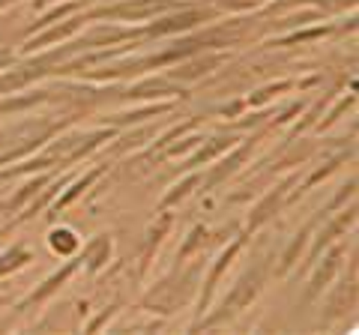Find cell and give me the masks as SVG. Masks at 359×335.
Listing matches in <instances>:
<instances>
[{"mask_svg": "<svg viewBox=\"0 0 359 335\" xmlns=\"http://www.w3.org/2000/svg\"><path fill=\"white\" fill-rule=\"evenodd\" d=\"M204 258H195V264H180L168 273L162 282H156L147 294L141 296V308L159 317H171L186 306H192L201 287V273H204Z\"/></svg>", "mask_w": 359, "mask_h": 335, "instance_id": "cell-1", "label": "cell"}, {"mask_svg": "<svg viewBox=\"0 0 359 335\" xmlns=\"http://www.w3.org/2000/svg\"><path fill=\"white\" fill-rule=\"evenodd\" d=\"M269 275H273V258H257L252 266H245V270L240 273V278L233 282V287L228 290V296L219 303V308L204 311V315L192 323V332L222 327V323H228L237 315H243L245 308H252V303L261 296V290H264Z\"/></svg>", "mask_w": 359, "mask_h": 335, "instance_id": "cell-2", "label": "cell"}, {"mask_svg": "<svg viewBox=\"0 0 359 335\" xmlns=\"http://www.w3.org/2000/svg\"><path fill=\"white\" fill-rule=\"evenodd\" d=\"M222 13L216 6L210 4V0H186L183 6H174L168 9V13L156 15L150 21H144L141 30H144V39H168V36H180V33H189L195 27H204L210 21H216Z\"/></svg>", "mask_w": 359, "mask_h": 335, "instance_id": "cell-3", "label": "cell"}, {"mask_svg": "<svg viewBox=\"0 0 359 335\" xmlns=\"http://www.w3.org/2000/svg\"><path fill=\"white\" fill-rule=\"evenodd\" d=\"M266 132H269V129H261V126H257V132H252V135L240 138L231 150H224V153L219 156V162H216V165H210L207 171L201 174V183H198L201 192H212V189H219V186L228 183L231 177H237V174L243 171V165L252 159L255 147L261 144V138L266 135Z\"/></svg>", "mask_w": 359, "mask_h": 335, "instance_id": "cell-4", "label": "cell"}, {"mask_svg": "<svg viewBox=\"0 0 359 335\" xmlns=\"http://www.w3.org/2000/svg\"><path fill=\"white\" fill-rule=\"evenodd\" d=\"M356 213H359L356 200H351L347 207L335 210V213H330L327 219H323L320 225L314 228L311 240H309V249H306V254H302V264H297V270L299 273H309V266L320 258V252H327L335 240L347 237V231H353V225H356Z\"/></svg>", "mask_w": 359, "mask_h": 335, "instance_id": "cell-5", "label": "cell"}, {"mask_svg": "<svg viewBox=\"0 0 359 335\" xmlns=\"http://www.w3.org/2000/svg\"><path fill=\"white\" fill-rule=\"evenodd\" d=\"M186 0H117V4H105V6H87L81 9L84 21L102 18V21H150L156 15L168 13L174 6H183Z\"/></svg>", "mask_w": 359, "mask_h": 335, "instance_id": "cell-6", "label": "cell"}, {"mask_svg": "<svg viewBox=\"0 0 359 335\" xmlns=\"http://www.w3.org/2000/svg\"><path fill=\"white\" fill-rule=\"evenodd\" d=\"M320 254H323V261L318 258V261L309 266L311 275H309V285H306V290H302V296H299V306H311L314 299H320L323 294H327V287L335 282V275L341 273L347 245H344L341 240H335L330 249H327V252H320Z\"/></svg>", "mask_w": 359, "mask_h": 335, "instance_id": "cell-7", "label": "cell"}, {"mask_svg": "<svg viewBox=\"0 0 359 335\" xmlns=\"http://www.w3.org/2000/svg\"><path fill=\"white\" fill-rule=\"evenodd\" d=\"M117 99L126 102H165V99H189L186 87L171 81L168 75H138V81L120 87Z\"/></svg>", "mask_w": 359, "mask_h": 335, "instance_id": "cell-8", "label": "cell"}, {"mask_svg": "<svg viewBox=\"0 0 359 335\" xmlns=\"http://www.w3.org/2000/svg\"><path fill=\"white\" fill-rule=\"evenodd\" d=\"M245 242H249V237H245L243 231H237V233H233V240L224 242V249L216 254V261L210 264L204 285L198 287V296H195V299H198V317L212 306V296H216V287H219V282H222V275L228 273V266L240 258V252L245 249Z\"/></svg>", "mask_w": 359, "mask_h": 335, "instance_id": "cell-9", "label": "cell"}, {"mask_svg": "<svg viewBox=\"0 0 359 335\" xmlns=\"http://www.w3.org/2000/svg\"><path fill=\"white\" fill-rule=\"evenodd\" d=\"M299 180V174H287L282 183L278 186H273L269 192L257 200V204L249 210V219H245V228H243V233L245 237H252V233H257L264 225H269L278 213L285 210V204H287V195H290V189H294V183Z\"/></svg>", "mask_w": 359, "mask_h": 335, "instance_id": "cell-10", "label": "cell"}, {"mask_svg": "<svg viewBox=\"0 0 359 335\" xmlns=\"http://www.w3.org/2000/svg\"><path fill=\"white\" fill-rule=\"evenodd\" d=\"M330 296H327V303H323V311H320V327H332L335 320H341L347 317L351 311L356 308V299H359V287H356V254H353V261H351V275L341 278L339 285H330Z\"/></svg>", "mask_w": 359, "mask_h": 335, "instance_id": "cell-11", "label": "cell"}, {"mask_svg": "<svg viewBox=\"0 0 359 335\" xmlns=\"http://www.w3.org/2000/svg\"><path fill=\"white\" fill-rule=\"evenodd\" d=\"M78 270H81V261H78V254H75V258H66V264L60 266V270H54L42 285H36L33 294H27L25 299H21V303L15 306V315H27V311H33V308H42L54 294H60V290L72 282V275Z\"/></svg>", "mask_w": 359, "mask_h": 335, "instance_id": "cell-12", "label": "cell"}, {"mask_svg": "<svg viewBox=\"0 0 359 335\" xmlns=\"http://www.w3.org/2000/svg\"><path fill=\"white\" fill-rule=\"evenodd\" d=\"M84 27H87V21H84L81 13H75V15L63 18V21H54V25L30 33L27 42L21 46V54H36V51H45V48H54V46H60V42L78 36Z\"/></svg>", "mask_w": 359, "mask_h": 335, "instance_id": "cell-13", "label": "cell"}, {"mask_svg": "<svg viewBox=\"0 0 359 335\" xmlns=\"http://www.w3.org/2000/svg\"><path fill=\"white\" fill-rule=\"evenodd\" d=\"M222 63H228V54H222V51H198L192 54V57H183V60H177L174 66H168V78L177 84H195L201 81L204 75L210 72H216Z\"/></svg>", "mask_w": 359, "mask_h": 335, "instance_id": "cell-14", "label": "cell"}, {"mask_svg": "<svg viewBox=\"0 0 359 335\" xmlns=\"http://www.w3.org/2000/svg\"><path fill=\"white\" fill-rule=\"evenodd\" d=\"M323 219H327V213H323V207H320V210H318V216L309 219L306 225H302V228L294 233V240L285 245V252L278 254V264L273 266V275H276V278H285V275H290V273L297 270V264L302 261V254H306V249H309V240H311L314 228H318Z\"/></svg>", "mask_w": 359, "mask_h": 335, "instance_id": "cell-15", "label": "cell"}, {"mask_svg": "<svg viewBox=\"0 0 359 335\" xmlns=\"http://www.w3.org/2000/svg\"><path fill=\"white\" fill-rule=\"evenodd\" d=\"M108 168H111V162L105 159V162H99L96 168H90V171H84L81 177H72V180H69V183H66V186H63V192H60V198H57V200H54V204H51V213H48V221H54V219H57V216L63 213V210H69V207L75 204V200H78V198H81V195L87 192V189H90V186H96L99 180H102V177L108 174Z\"/></svg>", "mask_w": 359, "mask_h": 335, "instance_id": "cell-16", "label": "cell"}, {"mask_svg": "<svg viewBox=\"0 0 359 335\" xmlns=\"http://www.w3.org/2000/svg\"><path fill=\"white\" fill-rule=\"evenodd\" d=\"M314 150H318V144L314 141H309V138H287L285 141V150L276 156V165L269 168V171H264L261 177H257L255 183H266V180H273L276 174H282V171H294V168H299V165H306L311 156H314Z\"/></svg>", "mask_w": 359, "mask_h": 335, "instance_id": "cell-17", "label": "cell"}, {"mask_svg": "<svg viewBox=\"0 0 359 335\" xmlns=\"http://www.w3.org/2000/svg\"><path fill=\"white\" fill-rule=\"evenodd\" d=\"M237 141H240V135H233V132H222V135L204 138V141H201L198 147L192 150V156H186V162L180 165V171H195V168H201V165L216 162L219 156H222L224 150H231Z\"/></svg>", "mask_w": 359, "mask_h": 335, "instance_id": "cell-18", "label": "cell"}, {"mask_svg": "<svg viewBox=\"0 0 359 335\" xmlns=\"http://www.w3.org/2000/svg\"><path fill=\"white\" fill-rule=\"evenodd\" d=\"M111 252H114V237H111L108 231L96 233L93 240H90L87 245H81L78 249V261H81V270L87 275H96L99 270H105L108 261H111Z\"/></svg>", "mask_w": 359, "mask_h": 335, "instance_id": "cell-19", "label": "cell"}, {"mask_svg": "<svg viewBox=\"0 0 359 335\" xmlns=\"http://www.w3.org/2000/svg\"><path fill=\"white\" fill-rule=\"evenodd\" d=\"M177 108V99H165V102H144L141 108L135 111H117V114H108V117H99L102 126H111V129H123V126H135V123H144L150 117H159V114H168V111Z\"/></svg>", "mask_w": 359, "mask_h": 335, "instance_id": "cell-20", "label": "cell"}, {"mask_svg": "<svg viewBox=\"0 0 359 335\" xmlns=\"http://www.w3.org/2000/svg\"><path fill=\"white\" fill-rule=\"evenodd\" d=\"M339 30V25H332V21H323V25H306V27H297V30H287V33H278L266 42L269 48H294V46H309V42H318L323 36H330V33Z\"/></svg>", "mask_w": 359, "mask_h": 335, "instance_id": "cell-21", "label": "cell"}, {"mask_svg": "<svg viewBox=\"0 0 359 335\" xmlns=\"http://www.w3.org/2000/svg\"><path fill=\"white\" fill-rule=\"evenodd\" d=\"M219 242V237L212 233L207 225H195L192 231L186 233V240H183V245L177 249V261H174V266H180V264H189L192 258H204V254L212 249V245Z\"/></svg>", "mask_w": 359, "mask_h": 335, "instance_id": "cell-22", "label": "cell"}, {"mask_svg": "<svg viewBox=\"0 0 359 335\" xmlns=\"http://www.w3.org/2000/svg\"><path fill=\"white\" fill-rule=\"evenodd\" d=\"M347 159H353V150H341L339 156H332V159H327V162H323V165H318V168H314V171L306 177V180H297L294 183V189H290V195H287V200H299L302 195H306V192H311V189L314 186H318V183H323V180H327V177H332L335 171H339V168L347 162Z\"/></svg>", "mask_w": 359, "mask_h": 335, "instance_id": "cell-23", "label": "cell"}, {"mask_svg": "<svg viewBox=\"0 0 359 335\" xmlns=\"http://www.w3.org/2000/svg\"><path fill=\"white\" fill-rule=\"evenodd\" d=\"M159 221H156V225L147 231V240H144V245H141V266H138V273L144 275L150 270V264H153V258H156V252H159V245L165 242V237L168 233H171V228H174V216L168 213V210H159Z\"/></svg>", "mask_w": 359, "mask_h": 335, "instance_id": "cell-24", "label": "cell"}, {"mask_svg": "<svg viewBox=\"0 0 359 335\" xmlns=\"http://www.w3.org/2000/svg\"><path fill=\"white\" fill-rule=\"evenodd\" d=\"M42 102H51V90H33V93H6L0 96V114H25V111L36 108Z\"/></svg>", "mask_w": 359, "mask_h": 335, "instance_id": "cell-25", "label": "cell"}, {"mask_svg": "<svg viewBox=\"0 0 359 335\" xmlns=\"http://www.w3.org/2000/svg\"><path fill=\"white\" fill-rule=\"evenodd\" d=\"M287 90H299V81H294V78H282V81H273V84H264L257 87V90H252L249 96H245V108H264L269 105L276 96H282Z\"/></svg>", "mask_w": 359, "mask_h": 335, "instance_id": "cell-26", "label": "cell"}, {"mask_svg": "<svg viewBox=\"0 0 359 335\" xmlns=\"http://www.w3.org/2000/svg\"><path fill=\"white\" fill-rule=\"evenodd\" d=\"M198 183H201V171L195 168V171H186V177L180 183H174L168 192L162 195V200H159V210H174V207H180L183 200L189 198L198 189Z\"/></svg>", "mask_w": 359, "mask_h": 335, "instance_id": "cell-27", "label": "cell"}, {"mask_svg": "<svg viewBox=\"0 0 359 335\" xmlns=\"http://www.w3.org/2000/svg\"><path fill=\"white\" fill-rule=\"evenodd\" d=\"M48 249L57 254V258H75L78 249H81V237L72 228H51L48 231Z\"/></svg>", "mask_w": 359, "mask_h": 335, "instance_id": "cell-28", "label": "cell"}, {"mask_svg": "<svg viewBox=\"0 0 359 335\" xmlns=\"http://www.w3.org/2000/svg\"><path fill=\"white\" fill-rule=\"evenodd\" d=\"M33 261V252L27 249L25 242H15V245H9V249L0 252V278H6V275H13L18 270H25V266Z\"/></svg>", "mask_w": 359, "mask_h": 335, "instance_id": "cell-29", "label": "cell"}, {"mask_svg": "<svg viewBox=\"0 0 359 335\" xmlns=\"http://www.w3.org/2000/svg\"><path fill=\"white\" fill-rule=\"evenodd\" d=\"M353 105H356V93L351 90V93H344V96L339 99V102H335V105L327 111V117H320L318 123H314V132H327V129H332L335 123H339V120H341V117H344Z\"/></svg>", "mask_w": 359, "mask_h": 335, "instance_id": "cell-30", "label": "cell"}, {"mask_svg": "<svg viewBox=\"0 0 359 335\" xmlns=\"http://www.w3.org/2000/svg\"><path fill=\"white\" fill-rule=\"evenodd\" d=\"M210 4L224 15H245V13H257V9H264L269 0H210Z\"/></svg>", "mask_w": 359, "mask_h": 335, "instance_id": "cell-31", "label": "cell"}, {"mask_svg": "<svg viewBox=\"0 0 359 335\" xmlns=\"http://www.w3.org/2000/svg\"><path fill=\"white\" fill-rule=\"evenodd\" d=\"M330 99L332 96H320L318 99V102H314L309 111H306V117H302V120H297L294 123V129H290L287 132V138H297V135H302V132H309V129H314V123H318L320 120V114H323V108H327L330 105Z\"/></svg>", "mask_w": 359, "mask_h": 335, "instance_id": "cell-32", "label": "cell"}, {"mask_svg": "<svg viewBox=\"0 0 359 335\" xmlns=\"http://www.w3.org/2000/svg\"><path fill=\"white\" fill-rule=\"evenodd\" d=\"M150 135H153V129H135V132H126V135H114L117 144H111V156H123L135 147H141Z\"/></svg>", "mask_w": 359, "mask_h": 335, "instance_id": "cell-33", "label": "cell"}, {"mask_svg": "<svg viewBox=\"0 0 359 335\" xmlns=\"http://www.w3.org/2000/svg\"><path fill=\"white\" fill-rule=\"evenodd\" d=\"M351 200H356V174L351 177V180H347L341 189H339V192H335L332 195V200H330V204L327 207H323V213H335V210H341V207H347V204H351Z\"/></svg>", "mask_w": 359, "mask_h": 335, "instance_id": "cell-34", "label": "cell"}, {"mask_svg": "<svg viewBox=\"0 0 359 335\" xmlns=\"http://www.w3.org/2000/svg\"><path fill=\"white\" fill-rule=\"evenodd\" d=\"M243 111H245V99H237V102H231V105L219 108V114H222L224 120H233V117H240Z\"/></svg>", "mask_w": 359, "mask_h": 335, "instance_id": "cell-35", "label": "cell"}, {"mask_svg": "<svg viewBox=\"0 0 359 335\" xmlns=\"http://www.w3.org/2000/svg\"><path fill=\"white\" fill-rule=\"evenodd\" d=\"M117 308H120V306H111V308H108V311H102V315H99L96 320H90V323H87V332H99V329H102V323H105V320H111V317L117 315Z\"/></svg>", "mask_w": 359, "mask_h": 335, "instance_id": "cell-36", "label": "cell"}, {"mask_svg": "<svg viewBox=\"0 0 359 335\" xmlns=\"http://www.w3.org/2000/svg\"><path fill=\"white\" fill-rule=\"evenodd\" d=\"M9 63H15V57H13V54H9V51H0V72H4Z\"/></svg>", "mask_w": 359, "mask_h": 335, "instance_id": "cell-37", "label": "cell"}, {"mask_svg": "<svg viewBox=\"0 0 359 335\" xmlns=\"http://www.w3.org/2000/svg\"><path fill=\"white\" fill-rule=\"evenodd\" d=\"M15 4H21V0H0V13H4V9H9V6H15Z\"/></svg>", "mask_w": 359, "mask_h": 335, "instance_id": "cell-38", "label": "cell"}]
</instances>
